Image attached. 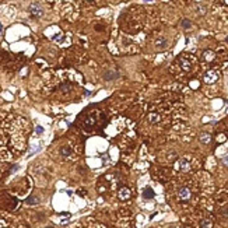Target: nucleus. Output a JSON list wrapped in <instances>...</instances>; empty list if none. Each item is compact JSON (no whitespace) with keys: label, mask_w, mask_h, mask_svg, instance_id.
<instances>
[{"label":"nucleus","mask_w":228,"mask_h":228,"mask_svg":"<svg viewBox=\"0 0 228 228\" xmlns=\"http://www.w3.org/2000/svg\"><path fill=\"white\" fill-rule=\"evenodd\" d=\"M30 123L20 116L7 115L0 119V160H11L25 148Z\"/></svg>","instance_id":"f257e3e1"},{"label":"nucleus","mask_w":228,"mask_h":228,"mask_svg":"<svg viewBox=\"0 0 228 228\" xmlns=\"http://www.w3.org/2000/svg\"><path fill=\"white\" fill-rule=\"evenodd\" d=\"M176 194H178L179 202H183V203L189 202V200L192 199V190L188 188V186H180V188L178 189Z\"/></svg>","instance_id":"f03ea898"},{"label":"nucleus","mask_w":228,"mask_h":228,"mask_svg":"<svg viewBox=\"0 0 228 228\" xmlns=\"http://www.w3.org/2000/svg\"><path fill=\"white\" fill-rule=\"evenodd\" d=\"M175 168H176L178 171H180V172H188L189 169H190V161H189L188 158H185V157L179 158V160L175 162Z\"/></svg>","instance_id":"7ed1b4c3"},{"label":"nucleus","mask_w":228,"mask_h":228,"mask_svg":"<svg viewBox=\"0 0 228 228\" xmlns=\"http://www.w3.org/2000/svg\"><path fill=\"white\" fill-rule=\"evenodd\" d=\"M130 196H132V190H130L129 188H121L119 189V192H118V197H119V200H129L130 199Z\"/></svg>","instance_id":"20e7f679"},{"label":"nucleus","mask_w":228,"mask_h":228,"mask_svg":"<svg viewBox=\"0 0 228 228\" xmlns=\"http://www.w3.org/2000/svg\"><path fill=\"white\" fill-rule=\"evenodd\" d=\"M218 80V73L214 70H208L207 73L204 74V81L207 84H211V83H216Z\"/></svg>","instance_id":"39448f33"},{"label":"nucleus","mask_w":228,"mask_h":228,"mask_svg":"<svg viewBox=\"0 0 228 228\" xmlns=\"http://www.w3.org/2000/svg\"><path fill=\"white\" fill-rule=\"evenodd\" d=\"M155 46H157L158 49H165L166 46H168V41H166L165 38H158V39L155 41Z\"/></svg>","instance_id":"423d86ee"},{"label":"nucleus","mask_w":228,"mask_h":228,"mask_svg":"<svg viewBox=\"0 0 228 228\" xmlns=\"http://www.w3.org/2000/svg\"><path fill=\"white\" fill-rule=\"evenodd\" d=\"M30 11H31V14H32V16H37V17H39V16L42 14L41 9L37 6V4H32V6L30 7Z\"/></svg>","instance_id":"0eeeda50"},{"label":"nucleus","mask_w":228,"mask_h":228,"mask_svg":"<svg viewBox=\"0 0 228 228\" xmlns=\"http://www.w3.org/2000/svg\"><path fill=\"white\" fill-rule=\"evenodd\" d=\"M199 139H200V141H202L203 144H208L210 143V140H211V136L208 135V133H202Z\"/></svg>","instance_id":"6e6552de"},{"label":"nucleus","mask_w":228,"mask_h":228,"mask_svg":"<svg viewBox=\"0 0 228 228\" xmlns=\"http://www.w3.org/2000/svg\"><path fill=\"white\" fill-rule=\"evenodd\" d=\"M143 196H144V199H153L154 197V192H153V189L146 188L143 192Z\"/></svg>","instance_id":"1a4fd4ad"},{"label":"nucleus","mask_w":228,"mask_h":228,"mask_svg":"<svg viewBox=\"0 0 228 228\" xmlns=\"http://www.w3.org/2000/svg\"><path fill=\"white\" fill-rule=\"evenodd\" d=\"M179 63L182 65V69L183 70H190V67H192V65H190V62H188V60H185V59H179Z\"/></svg>","instance_id":"9d476101"},{"label":"nucleus","mask_w":228,"mask_h":228,"mask_svg":"<svg viewBox=\"0 0 228 228\" xmlns=\"http://www.w3.org/2000/svg\"><path fill=\"white\" fill-rule=\"evenodd\" d=\"M148 121L151 122V123H157L158 121H160V115H158V113H150L148 115Z\"/></svg>","instance_id":"9b49d317"},{"label":"nucleus","mask_w":228,"mask_h":228,"mask_svg":"<svg viewBox=\"0 0 228 228\" xmlns=\"http://www.w3.org/2000/svg\"><path fill=\"white\" fill-rule=\"evenodd\" d=\"M204 59L206 60H213L214 59V53H213V52H210V51L204 52Z\"/></svg>","instance_id":"f8f14e48"},{"label":"nucleus","mask_w":228,"mask_h":228,"mask_svg":"<svg viewBox=\"0 0 228 228\" xmlns=\"http://www.w3.org/2000/svg\"><path fill=\"white\" fill-rule=\"evenodd\" d=\"M200 225H202V227H213V224H211L208 220H203V221L200 222Z\"/></svg>","instance_id":"ddd939ff"},{"label":"nucleus","mask_w":228,"mask_h":228,"mask_svg":"<svg viewBox=\"0 0 228 228\" xmlns=\"http://www.w3.org/2000/svg\"><path fill=\"white\" fill-rule=\"evenodd\" d=\"M182 27H183V28H190V23H189V20H183L182 21Z\"/></svg>","instance_id":"4468645a"},{"label":"nucleus","mask_w":228,"mask_h":228,"mask_svg":"<svg viewBox=\"0 0 228 228\" xmlns=\"http://www.w3.org/2000/svg\"><path fill=\"white\" fill-rule=\"evenodd\" d=\"M197 10H199V14H204V13H206V7L204 6H199V7H197Z\"/></svg>","instance_id":"2eb2a0df"},{"label":"nucleus","mask_w":228,"mask_h":228,"mask_svg":"<svg viewBox=\"0 0 228 228\" xmlns=\"http://www.w3.org/2000/svg\"><path fill=\"white\" fill-rule=\"evenodd\" d=\"M3 30H4V27H3V24L0 23V35L3 34Z\"/></svg>","instance_id":"dca6fc26"},{"label":"nucleus","mask_w":228,"mask_h":228,"mask_svg":"<svg viewBox=\"0 0 228 228\" xmlns=\"http://www.w3.org/2000/svg\"><path fill=\"white\" fill-rule=\"evenodd\" d=\"M222 161H224V162H225V164H227V165H228V155H225V157L222 158Z\"/></svg>","instance_id":"f3484780"},{"label":"nucleus","mask_w":228,"mask_h":228,"mask_svg":"<svg viewBox=\"0 0 228 228\" xmlns=\"http://www.w3.org/2000/svg\"><path fill=\"white\" fill-rule=\"evenodd\" d=\"M37 132H38V133H42V132H43V129H42V127L38 126V127H37Z\"/></svg>","instance_id":"a211bd4d"},{"label":"nucleus","mask_w":228,"mask_h":228,"mask_svg":"<svg viewBox=\"0 0 228 228\" xmlns=\"http://www.w3.org/2000/svg\"><path fill=\"white\" fill-rule=\"evenodd\" d=\"M144 2H153V0H144Z\"/></svg>","instance_id":"6ab92c4d"},{"label":"nucleus","mask_w":228,"mask_h":228,"mask_svg":"<svg viewBox=\"0 0 228 228\" xmlns=\"http://www.w3.org/2000/svg\"><path fill=\"white\" fill-rule=\"evenodd\" d=\"M88 2H93V0H88Z\"/></svg>","instance_id":"aec40b11"},{"label":"nucleus","mask_w":228,"mask_h":228,"mask_svg":"<svg viewBox=\"0 0 228 228\" xmlns=\"http://www.w3.org/2000/svg\"><path fill=\"white\" fill-rule=\"evenodd\" d=\"M227 42H228V38H227Z\"/></svg>","instance_id":"412c9836"}]
</instances>
